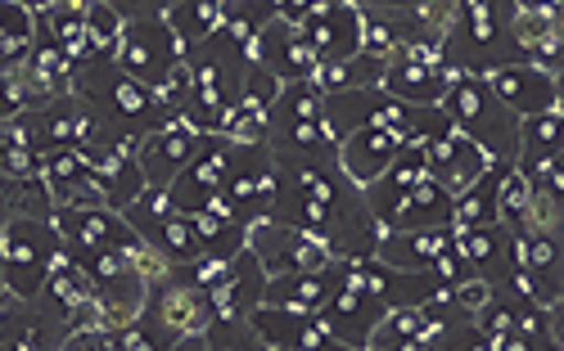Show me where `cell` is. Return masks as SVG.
Returning a JSON list of instances; mask_svg holds the SVG:
<instances>
[{"label": "cell", "instance_id": "9a60e30c", "mask_svg": "<svg viewBox=\"0 0 564 351\" xmlns=\"http://www.w3.org/2000/svg\"><path fill=\"white\" fill-rule=\"evenodd\" d=\"M271 10H275V6H271ZM249 59H253L262 73H271L280 86H290V81H312V73H316L312 45L299 36V28L280 23L275 14H271V23L258 32V41H253V50H249Z\"/></svg>", "mask_w": 564, "mask_h": 351}, {"label": "cell", "instance_id": "3957f363", "mask_svg": "<svg viewBox=\"0 0 564 351\" xmlns=\"http://www.w3.org/2000/svg\"><path fill=\"white\" fill-rule=\"evenodd\" d=\"M438 109H443V118H447L465 140H475L492 163H510V167H514V149H520V118H514V113L501 105V99L488 90L484 77L452 73Z\"/></svg>", "mask_w": 564, "mask_h": 351}, {"label": "cell", "instance_id": "30bf717a", "mask_svg": "<svg viewBox=\"0 0 564 351\" xmlns=\"http://www.w3.org/2000/svg\"><path fill=\"white\" fill-rule=\"evenodd\" d=\"M447 81H452V73L443 68V55H438V50L406 45V50H398V55L389 59L380 90L393 95L398 105H411V109H438Z\"/></svg>", "mask_w": 564, "mask_h": 351}, {"label": "cell", "instance_id": "83f0119b", "mask_svg": "<svg viewBox=\"0 0 564 351\" xmlns=\"http://www.w3.org/2000/svg\"><path fill=\"white\" fill-rule=\"evenodd\" d=\"M438 226H452V194L425 176L398 204L389 230H438Z\"/></svg>", "mask_w": 564, "mask_h": 351}, {"label": "cell", "instance_id": "603a6c76", "mask_svg": "<svg viewBox=\"0 0 564 351\" xmlns=\"http://www.w3.org/2000/svg\"><path fill=\"white\" fill-rule=\"evenodd\" d=\"M339 284H344V262H335L330 271H312V275H275L262 288V307L316 316L325 303H330V293Z\"/></svg>", "mask_w": 564, "mask_h": 351}, {"label": "cell", "instance_id": "5bb4252c", "mask_svg": "<svg viewBox=\"0 0 564 351\" xmlns=\"http://www.w3.org/2000/svg\"><path fill=\"white\" fill-rule=\"evenodd\" d=\"M145 307L176 333V338H191V333H204L213 325V307H208V293L199 284H191L176 266L150 284V297H145Z\"/></svg>", "mask_w": 564, "mask_h": 351}, {"label": "cell", "instance_id": "f546056e", "mask_svg": "<svg viewBox=\"0 0 564 351\" xmlns=\"http://www.w3.org/2000/svg\"><path fill=\"white\" fill-rule=\"evenodd\" d=\"M384 59H370V55H352V59H339V64H316L312 73V86L321 95H344V90H370L384 81Z\"/></svg>", "mask_w": 564, "mask_h": 351}, {"label": "cell", "instance_id": "f35d334b", "mask_svg": "<svg viewBox=\"0 0 564 351\" xmlns=\"http://www.w3.org/2000/svg\"><path fill=\"white\" fill-rule=\"evenodd\" d=\"M14 204H19V180L0 176V230H6V221L14 217Z\"/></svg>", "mask_w": 564, "mask_h": 351}, {"label": "cell", "instance_id": "7c38bea8", "mask_svg": "<svg viewBox=\"0 0 564 351\" xmlns=\"http://www.w3.org/2000/svg\"><path fill=\"white\" fill-rule=\"evenodd\" d=\"M299 36L312 45L316 64H339L361 55V10L357 6H339V0H321L307 10Z\"/></svg>", "mask_w": 564, "mask_h": 351}, {"label": "cell", "instance_id": "4316f807", "mask_svg": "<svg viewBox=\"0 0 564 351\" xmlns=\"http://www.w3.org/2000/svg\"><path fill=\"white\" fill-rule=\"evenodd\" d=\"M506 172H510V163H492L465 194L452 198V234L479 230V226H501L497 221V189H501V176Z\"/></svg>", "mask_w": 564, "mask_h": 351}, {"label": "cell", "instance_id": "e0dca14e", "mask_svg": "<svg viewBox=\"0 0 564 351\" xmlns=\"http://www.w3.org/2000/svg\"><path fill=\"white\" fill-rule=\"evenodd\" d=\"M406 149V140L398 135V131H384V127H361V131H352V135H344L339 140V149H335V163H339V172L348 176V185H357V189H366V185H375L389 167H393V158Z\"/></svg>", "mask_w": 564, "mask_h": 351}, {"label": "cell", "instance_id": "7a4b0ae2", "mask_svg": "<svg viewBox=\"0 0 564 351\" xmlns=\"http://www.w3.org/2000/svg\"><path fill=\"white\" fill-rule=\"evenodd\" d=\"M506 19L510 6H484V0L456 6V19L443 36V68L465 77H488L506 64H520V50L510 45Z\"/></svg>", "mask_w": 564, "mask_h": 351}, {"label": "cell", "instance_id": "836d02e7", "mask_svg": "<svg viewBox=\"0 0 564 351\" xmlns=\"http://www.w3.org/2000/svg\"><path fill=\"white\" fill-rule=\"evenodd\" d=\"M204 338L213 342V351H271V347L253 333L249 320H213V325L204 329Z\"/></svg>", "mask_w": 564, "mask_h": 351}, {"label": "cell", "instance_id": "e575fe53", "mask_svg": "<svg viewBox=\"0 0 564 351\" xmlns=\"http://www.w3.org/2000/svg\"><path fill=\"white\" fill-rule=\"evenodd\" d=\"M275 95H280V81H275L271 73H262L258 64H249V73H245V81H240V99H235V105L253 109V113H267V109L275 105Z\"/></svg>", "mask_w": 564, "mask_h": 351}, {"label": "cell", "instance_id": "277c9868", "mask_svg": "<svg viewBox=\"0 0 564 351\" xmlns=\"http://www.w3.org/2000/svg\"><path fill=\"white\" fill-rule=\"evenodd\" d=\"M118 10H122V41H118L113 64L131 81L159 90L185 59L167 19H163V6H118Z\"/></svg>", "mask_w": 564, "mask_h": 351}, {"label": "cell", "instance_id": "ba28073f", "mask_svg": "<svg viewBox=\"0 0 564 351\" xmlns=\"http://www.w3.org/2000/svg\"><path fill=\"white\" fill-rule=\"evenodd\" d=\"M32 311H36L45 325H51L64 342H68L73 333H82V329H100L96 303H90V284H86V275L77 271V262L68 257V248L55 257L51 275H45V284H41V293L32 297Z\"/></svg>", "mask_w": 564, "mask_h": 351}, {"label": "cell", "instance_id": "d4e9b609", "mask_svg": "<svg viewBox=\"0 0 564 351\" xmlns=\"http://www.w3.org/2000/svg\"><path fill=\"white\" fill-rule=\"evenodd\" d=\"M560 149H564V118H560V109L524 118L520 122V149H514V172L533 180V172L542 163L560 158Z\"/></svg>", "mask_w": 564, "mask_h": 351}, {"label": "cell", "instance_id": "d6a6232c", "mask_svg": "<svg viewBox=\"0 0 564 351\" xmlns=\"http://www.w3.org/2000/svg\"><path fill=\"white\" fill-rule=\"evenodd\" d=\"M86 41H90V64L96 59H113L118 55V41H122V10L118 6H86Z\"/></svg>", "mask_w": 564, "mask_h": 351}, {"label": "cell", "instance_id": "8992f818", "mask_svg": "<svg viewBox=\"0 0 564 351\" xmlns=\"http://www.w3.org/2000/svg\"><path fill=\"white\" fill-rule=\"evenodd\" d=\"M64 253V239L55 230V221L41 217H10L0 230V266H6V284L14 297L32 303L41 293L45 275H51L55 257Z\"/></svg>", "mask_w": 564, "mask_h": 351}, {"label": "cell", "instance_id": "9c48e42d", "mask_svg": "<svg viewBox=\"0 0 564 351\" xmlns=\"http://www.w3.org/2000/svg\"><path fill=\"white\" fill-rule=\"evenodd\" d=\"M230 154H235V144L226 135H204L199 149H195V158L185 163V172L163 189L167 208L181 212V217H199L213 198L221 194V185H226Z\"/></svg>", "mask_w": 564, "mask_h": 351}, {"label": "cell", "instance_id": "74e56055", "mask_svg": "<svg viewBox=\"0 0 564 351\" xmlns=\"http://www.w3.org/2000/svg\"><path fill=\"white\" fill-rule=\"evenodd\" d=\"M59 351H109V342H105V333H100V329H82V333H73Z\"/></svg>", "mask_w": 564, "mask_h": 351}, {"label": "cell", "instance_id": "ffe728a7", "mask_svg": "<svg viewBox=\"0 0 564 351\" xmlns=\"http://www.w3.org/2000/svg\"><path fill=\"white\" fill-rule=\"evenodd\" d=\"M316 320H321V329L330 333L335 342H344L348 351H361V347L370 342L375 325L384 320V307L375 303V297H366V293L339 284V288L330 293V303L316 311Z\"/></svg>", "mask_w": 564, "mask_h": 351}, {"label": "cell", "instance_id": "8d00e7d4", "mask_svg": "<svg viewBox=\"0 0 564 351\" xmlns=\"http://www.w3.org/2000/svg\"><path fill=\"white\" fill-rule=\"evenodd\" d=\"M438 351H492V338H484L469 320H460L456 329H447V338H443Z\"/></svg>", "mask_w": 564, "mask_h": 351}, {"label": "cell", "instance_id": "4fadbf2b", "mask_svg": "<svg viewBox=\"0 0 564 351\" xmlns=\"http://www.w3.org/2000/svg\"><path fill=\"white\" fill-rule=\"evenodd\" d=\"M199 140H204V135H199L195 127H185L181 118L167 122V127H159V131H150L145 140L135 144V163H140V176H145V185L163 194V189L185 172V163L195 158Z\"/></svg>", "mask_w": 564, "mask_h": 351}, {"label": "cell", "instance_id": "44dd1931", "mask_svg": "<svg viewBox=\"0 0 564 351\" xmlns=\"http://www.w3.org/2000/svg\"><path fill=\"white\" fill-rule=\"evenodd\" d=\"M262 288H267V275L258 266V257L245 253L230 257V271L226 279L208 293V307H213V320H249L258 307H262Z\"/></svg>", "mask_w": 564, "mask_h": 351}, {"label": "cell", "instance_id": "7402d4cb", "mask_svg": "<svg viewBox=\"0 0 564 351\" xmlns=\"http://www.w3.org/2000/svg\"><path fill=\"white\" fill-rule=\"evenodd\" d=\"M452 226L438 230H384L375 243V262H384L393 271H430L443 253H452Z\"/></svg>", "mask_w": 564, "mask_h": 351}, {"label": "cell", "instance_id": "f1b7e54d", "mask_svg": "<svg viewBox=\"0 0 564 351\" xmlns=\"http://www.w3.org/2000/svg\"><path fill=\"white\" fill-rule=\"evenodd\" d=\"M321 118H325V95L312 81H290V86H280L275 105L267 109V135L303 127V122H321Z\"/></svg>", "mask_w": 564, "mask_h": 351}, {"label": "cell", "instance_id": "60d3db41", "mask_svg": "<svg viewBox=\"0 0 564 351\" xmlns=\"http://www.w3.org/2000/svg\"><path fill=\"white\" fill-rule=\"evenodd\" d=\"M0 351H28V347H19V342H0Z\"/></svg>", "mask_w": 564, "mask_h": 351}, {"label": "cell", "instance_id": "8fae6325", "mask_svg": "<svg viewBox=\"0 0 564 351\" xmlns=\"http://www.w3.org/2000/svg\"><path fill=\"white\" fill-rule=\"evenodd\" d=\"M86 176H90V189L100 194V204L113 208V212H127L140 194H145V176H140V163H135V149L131 144H86Z\"/></svg>", "mask_w": 564, "mask_h": 351}, {"label": "cell", "instance_id": "5b68a950", "mask_svg": "<svg viewBox=\"0 0 564 351\" xmlns=\"http://www.w3.org/2000/svg\"><path fill=\"white\" fill-rule=\"evenodd\" d=\"M68 257L77 262V271L90 284V303H96L100 333H113V329L131 325L140 311H145L150 284L131 271V262L122 253H105V248H68Z\"/></svg>", "mask_w": 564, "mask_h": 351}, {"label": "cell", "instance_id": "6da1fadb", "mask_svg": "<svg viewBox=\"0 0 564 351\" xmlns=\"http://www.w3.org/2000/svg\"><path fill=\"white\" fill-rule=\"evenodd\" d=\"M73 95L86 105V113L96 118L105 144H140L150 131L176 122V113H167L154 90L150 86H140L131 81L113 59H96V64H86L77 68L73 77Z\"/></svg>", "mask_w": 564, "mask_h": 351}, {"label": "cell", "instance_id": "4dcf8cb0", "mask_svg": "<svg viewBox=\"0 0 564 351\" xmlns=\"http://www.w3.org/2000/svg\"><path fill=\"white\" fill-rule=\"evenodd\" d=\"M105 342H109V351H172L181 338L145 307L131 325H122V329H113V333H105Z\"/></svg>", "mask_w": 564, "mask_h": 351}, {"label": "cell", "instance_id": "1f68e13d", "mask_svg": "<svg viewBox=\"0 0 564 351\" xmlns=\"http://www.w3.org/2000/svg\"><path fill=\"white\" fill-rule=\"evenodd\" d=\"M195 230L204 239V257H240L249 248V230L235 226L230 217H217V212H199Z\"/></svg>", "mask_w": 564, "mask_h": 351}, {"label": "cell", "instance_id": "cb8c5ba5", "mask_svg": "<svg viewBox=\"0 0 564 351\" xmlns=\"http://www.w3.org/2000/svg\"><path fill=\"white\" fill-rule=\"evenodd\" d=\"M456 253L465 257V266L475 271V279L501 288L514 266H510V230L506 226H479V230H460L456 234Z\"/></svg>", "mask_w": 564, "mask_h": 351}, {"label": "cell", "instance_id": "ac0fdd59", "mask_svg": "<svg viewBox=\"0 0 564 351\" xmlns=\"http://www.w3.org/2000/svg\"><path fill=\"white\" fill-rule=\"evenodd\" d=\"M55 230L68 248H105V253H127L140 234L113 208H55Z\"/></svg>", "mask_w": 564, "mask_h": 351}, {"label": "cell", "instance_id": "484cf974", "mask_svg": "<svg viewBox=\"0 0 564 351\" xmlns=\"http://www.w3.org/2000/svg\"><path fill=\"white\" fill-rule=\"evenodd\" d=\"M163 19L181 45V55H191L195 45L221 32L226 23V0H181V6H163Z\"/></svg>", "mask_w": 564, "mask_h": 351}, {"label": "cell", "instance_id": "2e32d148", "mask_svg": "<svg viewBox=\"0 0 564 351\" xmlns=\"http://www.w3.org/2000/svg\"><path fill=\"white\" fill-rule=\"evenodd\" d=\"M488 167H492V158L484 154L475 140H465L456 127H447L443 135H434V140L425 144V172H430V180L443 185L452 198L465 194Z\"/></svg>", "mask_w": 564, "mask_h": 351}, {"label": "cell", "instance_id": "d6986e66", "mask_svg": "<svg viewBox=\"0 0 564 351\" xmlns=\"http://www.w3.org/2000/svg\"><path fill=\"white\" fill-rule=\"evenodd\" d=\"M484 81L520 122L560 109V77H546V73H538L529 64H506V68L488 73Z\"/></svg>", "mask_w": 564, "mask_h": 351}, {"label": "cell", "instance_id": "52a82bcc", "mask_svg": "<svg viewBox=\"0 0 564 351\" xmlns=\"http://www.w3.org/2000/svg\"><path fill=\"white\" fill-rule=\"evenodd\" d=\"M249 253L258 257L262 275H312V271H330L339 257L330 253V243L294 230V226H280V221H253L249 226Z\"/></svg>", "mask_w": 564, "mask_h": 351}, {"label": "cell", "instance_id": "ab89813d", "mask_svg": "<svg viewBox=\"0 0 564 351\" xmlns=\"http://www.w3.org/2000/svg\"><path fill=\"white\" fill-rule=\"evenodd\" d=\"M10 297V284H6V266H0V303H6Z\"/></svg>", "mask_w": 564, "mask_h": 351}, {"label": "cell", "instance_id": "d590c367", "mask_svg": "<svg viewBox=\"0 0 564 351\" xmlns=\"http://www.w3.org/2000/svg\"><path fill=\"white\" fill-rule=\"evenodd\" d=\"M122 257L131 262V271H135L140 279H145V284H159V279H163V275L172 271V266H167V262H163V257L154 253V248H150L145 239H140V243H131V248H127V253H122Z\"/></svg>", "mask_w": 564, "mask_h": 351}]
</instances>
